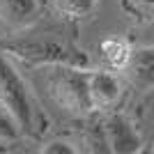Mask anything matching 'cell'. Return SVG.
<instances>
[{"mask_svg": "<svg viewBox=\"0 0 154 154\" xmlns=\"http://www.w3.org/2000/svg\"><path fill=\"white\" fill-rule=\"evenodd\" d=\"M2 51H9L28 62H46V64H67V67H88V55L78 51L76 46L67 44L64 39L51 37V35H37V37L12 39L0 44Z\"/></svg>", "mask_w": 154, "mask_h": 154, "instance_id": "cell-1", "label": "cell"}, {"mask_svg": "<svg viewBox=\"0 0 154 154\" xmlns=\"http://www.w3.org/2000/svg\"><path fill=\"white\" fill-rule=\"evenodd\" d=\"M0 103L14 117L19 129L28 136H37L39 129V113L35 108L30 92H28L19 71L0 55Z\"/></svg>", "mask_w": 154, "mask_h": 154, "instance_id": "cell-2", "label": "cell"}, {"mask_svg": "<svg viewBox=\"0 0 154 154\" xmlns=\"http://www.w3.org/2000/svg\"><path fill=\"white\" fill-rule=\"evenodd\" d=\"M46 90L51 94V101L60 110L74 117H83L92 110L88 74L78 71V67H67V64L55 67L46 78Z\"/></svg>", "mask_w": 154, "mask_h": 154, "instance_id": "cell-3", "label": "cell"}, {"mask_svg": "<svg viewBox=\"0 0 154 154\" xmlns=\"http://www.w3.org/2000/svg\"><path fill=\"white\" fill-rule=\"evenodd\" d=\"M103 134L108 143V152L115 154H134L140 149V136L124 115L113 113L103 120Z\"/></svg>", "mask_w": 154, "mask_h": 154, "instance_id": "cell-4", "label": "cell"}, {"mask_svg": "<svg viewBox=\"0 0 154 154\" xmlns=\"http://www.w3.org/2000/svg\"><path fill=\"white\" fill-rule=\"evenodd\" d=\"M124 74L136 90L145 92L154 88V46H138L131 51L124 64Z\"/></svg>", "mask_w": 154, "mask_h": 154, "instance_id": "cell-5", "label": "cell"}, {"mask_svg": "<svg viewBox=\"0 0 154 154\" xmlns=\"http://www.w3.org/2000/svg\"><path fill=\"white\" fill-rule=\"evenodd\" d=\"M88 92H90L92 108H110L117 103L122 94V85L115 74L108 71H92L88 74Z\"/></svg>", "mask_w": 154, "mask_h": 154, "instance_id": "cell-6", "label": "cell"}, {"mask_svg": "<svg viewBox=\"0 0 154 154\" xmlns=\"http://www.w3.org/2000/svg\"><path fill=\"white\" fill-rule=\"evenodd\" d=\"M39 16V0H0V23L21 30Z\"/></svg>", "mask_w": 154, "mask_h": 154, "instance_id": "cell-7", "label": "cell"}, {"mask_svg": "<svg viewBox=\"0 0 154 154\" xmlns=\"http://www.w3.org/2000/svg\"><path fill=\"white\" fill-rule=\"evenodd\" d=\"M99 53H101L103 62L108 64V67H113V69H124V64H127L129 55H131V46H129V42H124V39L108 37L99 44Z\"/></svg>", "mask_w": 154, "mask_h": 154, "instance_id": "cell-8", "label": "cell"}, {"mask_svg": "<svg viewBox=\"0 0 154 154\" xmlns=\"http://www.w3.org/2000/svg\"><path fill=\"white\" fill-rule=\"evenodd\" d=\"M55 12L67 19H88L97 7V0H53Z\"/></svg>", "mask_w": 154, "mask_h": 154, "instance_id": "cell-9", "label": "cell"}, {"mask_svg": "<svg viewBox=\"0 0 154 154\" xmlns=\"http://www.w3.org/2000/svg\"><path fill=\"white\" fill-rule=\"evenodd\" d=\"M85 145H90L92 152H108V143H106V134H103V122H92L88 127Z\"/></svg>", "mask_w": 154, "mask_h": 154, "instance_id": "cell-10", "label": "cell"}, {"mask_svg": "<svg viewBox=\"0 0 154 154\" xmlns=\"http://www.w3.org/2000/svg\"><path fill=\"white\" fill-rule=\"evenodd\" d=\"M19 124L14 122V117L9 115L5 110V106L0 103V138L2 140H14V138H19Z\"/></svg>", "mask_w": 154, "mask_h": 154, "instance_id": "cell-11", "label": "cell"}, {"mask_svg": "<svg viewBox=\"0 0 154 154\" xmlns=\"http://www.w3.org/2000/svg\"><path fill=\"white\" fill-rule=\"evenodd\" d=\"M136 42L140 46H154V19L143 23L138 30H136Z\"/></svg>", "mask_w": 154, "mask_h": 154, "instance_id": "cell-12", "label": "cell"}, {"mask_svg": "<svg viewBox=\"0 0 154 154\" xmlns=\"http://www.w3.org/2000/svg\"><path fill=\"white\" fill-rule=\"evenodd\" d=\"M74 152H76V149L64 140H53L42 149V154H74Z\"/></svg>", "mask_w": 154, "mask_h": 154, "instance_id": "cell-13", "label": "cell"}, {"mask_svg": "<svg viewBox=\"0 0 154 154\" xmlns=\"http://www.w3.org/2000/svg\"><path fill=\"white\" fill-rule=\"evenodd\" d=\"M138 7H143V9H149V7H154V0H134Z\"/></svg>", "mask_w": 154, "mask_h": 154, "instance_id": "cell-14", "label": "cell"}]
</instances>
